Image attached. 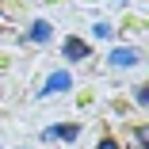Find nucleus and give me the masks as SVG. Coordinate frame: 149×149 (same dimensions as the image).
I'll return each instance as SVG.
<instances>
[]
</instances>
